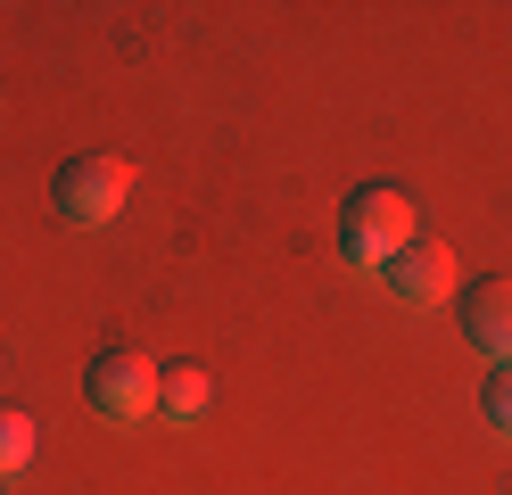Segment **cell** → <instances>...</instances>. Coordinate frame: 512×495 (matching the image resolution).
Listing matches in <instances>:
<instances>
[{"mask_svg": "<svg viewBox=\"0 0 512 495\" xmlns=\"http://www.w3.org/2000/svg\"><path fill=\"white\" fill-rule=\"evenodd\" d=\"M207 413V372L199 363H174V372H157V421H199Z\"/></svg>", "mask_w": 512, "mask_h": 495, "instance_id": "8992f818", "label": "cell"}, {"mask_svg": "<svg viewBox=\"0 0 512 495\" xmlns=\"http://www.w3.org/2000/svg\"><path fill=\"white\" fill-rule=\"evenodd\" d=\"M463 339L488 363H512V273H479L463 289Z\"/></svg>", "mask_w": 512, "mask_h": 495, "instance_id": "5b68a950", "label": "cell"}, {"mask_svg": "<svg viewBox=\"0 0 512 495\" xmlns=\"http://www.w3.org/2000/svg\"><path fill=\"white\" fill-rule=\"evenodd\" d=\"M124 198H133V165H124V157H108V149L67 157V165H58V182H50V207L67 215L75 231L116 223V215H124Z\"/></svg>", "mask_w": 512, "mask_h": 495, "instance_id": "7a4b0ae2", "label": "cell"}, {"mask_svg": "<svg viewBox=\"0 0 512 495\" xmlns=\"http://www.w3.org/2000/svg\"><path fill=\"white\" fill-rule=\"evenodd\" d=\"M479 421L512 438V363H488V388H479Z\"/></svg>", "mask_w": 512, "mask_h": 495, "instance_id": "ba28073f", "label": "cell"}, {"mask_svg": "<svg viewBox=\"0 0 512 495\" xmlns=\"http://www.w3.org/2000/svg\"><path fill=\"white\" fill-rule=\"evenodd\" d=\"M83 405L100 421H149L157 413V363L141 347H100L83 372Z\"/></svg>", "mask_w": 512, "mask_h": 495, "instance_id": "3957f363", "label": "cell"}, {"mask_svg": "<svg viewBox=\"0 0 512 495\" xmlns=\"http://www.w3.org/2000/svg\"><path fill=\"white\" fill-rule=\"evenodd\" d=\"M25 462H34V421H25V413H9V405H0V479H17V471H25Z\"/></svg>", "mask_w": 512, "mask_h": 495, "instance_id": "52a82bcc", "label": "cell"}, {"mask_svg": "<svg viewBox=\"0 0 512 495\" xmlns=\"http://www.w3.org/2000/svg\"><path fill=\"white\" fill-rule=\"evenodd\" d=\"M380 273H389V297H397V306H438V297H455V248H438V240L413 231Z\"/></svg>", "mask_w": 512, "mask_h": 495, "instance_id": "277c9868", "label": "cell"}, {"mask_svg": "<svg viewBox=\"0 0 512 495\" xmlns=\"http://www.w3.org/2000/svg\"><path fill=\"white\" fill-rule=\"evenodd\" d=\"M405 240H413V198H405V190L364 182V190L339 198V256H347V264H372V273H380Z\"/></svg>", "mask_w": 512, "mask_h": 495, "instance_id": "6da1fadb", "label": "cell"}]
</instances>
